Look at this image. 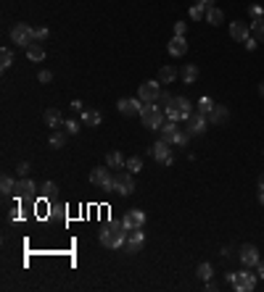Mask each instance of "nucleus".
Wrapping results in <instances>:
<instances>
[{
    "label": "nucleus",
    "instance_id": "35",
    "mask_svg": "<svg viewBox=\"0 0 264 292\" xmlns=\"http://www.w3.org/2000/svg\"><path fill=\"white\" fill-rule=\"evenodd\" d=\"M190 137H193V134H190L188 129H185V132L180 129V134H177V139H175V145H177V148H185V145L190 142Z\"/></svg>",
    "mask_w": 264,
    "mask_h": 292
},
{
    "label": "nucleus",
    "instance_id": "47",
    "mask_svg": "<svg viewBox=\"0 0 264 292\" xmlns=\"http://www.w3.org/2000/svg\"><path fill=\"white\" fill-rule=\"evenodd\" d=\"M220 255H222V258H230V255H233V248H222Z\"/></svg>",
    "mask_w": 264,
    "mask_h": 292
},
{
    "label": "nucleus",
    "instance_id": "51",
    "mask_svg": "<svg viewBox=\"0 0 264 292\" xmlns=\"http://www.w3.org/2000/svg\"><path fill=\"white\" fill-rule=\"evenodd\" d=\"M259 187H264V174H261V177H259Z\"/></svg>",
    "mask_w": 264,
    "mask_h": 292
},
{
    "label": "nucleus",
    "instance_id": "38",
    "mask_svg": "<svg viewBox=\"0 0 264 292\" xmlns=\"http://www.w3.org/2000/svg\"><path fill=\"white\" fill-rule=\"evenodd\" d=\"M248 16H251V21H254V19H261V16H264V8H261V6H251V8H248Z\"/></svg>",
    "mask_w": 264,
    "mask_h": 292
},
{
    "label": "nucleus",
    "instance_id": "30",
    "mask_svg": "<svg viewBox=\"0 0 264 292\" xmlns=\"http://www.w3.org/2000/svg\"><path fill=\"white\" fill-rule=\"evenodd\" d=\"M214 106H217V103H214L212 98H206V95H203V98L198 100V106H196V111H198V113H203V116H209Z\"/></svg>",
    "mask_w": 264,
    "mask_h": 292
},
{
    "label": "nucleus",
    "instance_id": "1",
    "mask_svg": "<svg viewBox=\"0 0 264 292\" xmlns=\"http://www.w3.org/2000/svg\"><path fill=\"white\" fill-rule=\"evenodd\" d=\"M127 242V229L122 227V221H111V224L100 227V245H106L111 250H119L124 248Z\"/></svg>",
    "mask_w": 264,
    "mask_h": 292
},
{
    "label": "nucleus",
    "instance_id": "39",
    "mask_svg": "<svg viewBox=\"0 0 264 292\" xmlns=\"http://www.w3.org/2000/svg\"><path fill=\"white\" fill-rule=\"evenodd\" d=\"M64 132L66 134H77L79 132V124L77 121H64Z\"/></svg>",
    "mask_w": 264,
    "mask_h": 292
},
{
    "label": "nucleus",
    "instance_id": "42",
    "mask_svg": "<svg viewBox=\"0 0 264 292\" xmlns=\"http://www.w3.org/2000/svg\"><path fill=\"white\" fill-rule=\"evenodd\" d=\"M34 34H37V40H48V37H50L48 27H37V29H34Z\"/></svg>",
    "mask_w": 264,
    "mask_h": 292
},
{
    "label": "nucleus",
    "instance_id": "37",
    "mask_svg": "<svg viewBox=\"0 0 264 292\" xmlns=\"http://www.w3.org/2000/svg\"><path fill=\"white\" fill-rule=\"evenodd\" d=\"M40 190H42V195H45V197H50V195L56 192V182H50V179H48V182H42Z\"/></svg>",
    "mask_w": 264,
    "mask_h": 292
},
{
    "label": "nucleus",
    "instance_id": "20",
    "mask_svg": "<svg viewBox=\"0 0 264 292\" xmlns=\"http://www.w3.org/2000/svg\"><path fill=\"white\" fill-rule=\"evenodd\" d=\"M42 119H45V124H48V126H53V129L64 126V113L59 108H48V111L42 113Z\"/></svg>",
    "mask_w": 264,
    "mask_h": 292
},
{
    "label": "nucleus",
    "instance_id": "14",
    "mask_svg": "<svg viewBox=\"0 0 264 292\" xmlns=\"http://www.w3.org/2000/svg\"><path fill=\"white\" fill-rule=\"evenodd\" d=\"M240 263H243L246 268H256V263L261 261L259 258V250H256V245H243V248H240Z\"/></svg>",
    "mask_w": 264,
    "mask_h": 292
},
{
    "label": "nucleus",
    "instance_id": "2",
    "mask_svg": "<svg viewBox=\"0 0 264 292\" xmlns=\"http://www.w3.org/2000/svg\"><path fill=\"white\" fill-rule=\"evenodd\" d=\"M167 119L172 121H188V116L193 113V106H190V100L188 98H172V103L167 106Z\"/></svg>",
    "mask_w": 264,
    "mask_h": 292
},
{
    "label": "nucleus",
    "instance_id": "24",
    "mask_svg": "<svg viewBox=\"0 0 264 292\" xmlns=\"http://www.w3.org/2000/svg\"><path fill=\"white\" fill-rule=\"evenodd\" d=\"M27 58H29V61H34V63H40L42 58H45V48H42L40 42L29 45V48H27Z\"/></svg>",
    "mask_w": 264,
    "mask_h": 292
},
{
    "label": "nucleus",
    "instance_id": "29",
    "mask_svg": "<svg viewBox=\"0 0 264 292\" xmlns=\"http://www.w3.org/2000/svg\"><path fill=\"white\" fill-rule=\"evenodd\" d=\"M196 274H198V279H203V282H209V279L214 276V266H212V263H198Z\"/></svg>",
    "mask_w": 264,
    "mask_h": 292
},
{
    "label": "nucleus",
    "instance_id": "3",
    "mask_svg": "<svg viewBox=\"0 0 264 292\" xmlns=\"http://www.w3.org/2000/svg\"><path fill=\"white\" fill-rule=\"evenodd\" d=\"M140 119H143V126H148V129H162L164 126V111L159 108L156 103H143Z\"/></svg>",
    "mask_w": 264,
    "mask_h": 292
},
{
    "label": "nucleus",
    "instance_id": "23",
    "mask_svg": "<svg viewBox=\"0 0 264 292\" xmlns=\"http://www.w3.org/2000/svg\"><path fill=\"white\" fill-rule=\"evenodd\" d=\"M206 21H209L212 27H220L222 21H225V14H222L220 8H214V6H212V8H206Z\"/></svg>",
    "mask_w": 264,
    "mask_h": 292
},
{
    "label": "nucleus",
    "instance_id": "31",
    "mask_svg": "<svg viewBox=\"0 0 264 292\" xmlns=\"http://www.w3.org/2000/svg\"><path fill=\"white\" fill-rule=\"evenodd\" d=\"M11 63H14V50L3 48V50H0V68L6 71V68H11Z\"/></svg>",
    "mask_w": 264,
    "mask_h": 292
},
{
    "label": "nucleus",
    "instance_id": "17",
    "mask_svg": "<svg viewBox=\"0 0 264 292\" xmlns=\"http://www.w3.org/2000/svg\"><path fill=\"white\" fill-rule=\"evenodd\" d=\"M206 119H209L212 126H220V124H225L227 119H230V111H227V106H220V103H217V106L212 108V113L206 116Z\"/></svg>",
    "mask_w": 264,
    "mask_h": 292
},
{
    "label": "nucleus",
    "instance_id": "22",
    "mask_svg": "<svg viewBox=\"0 0 264 292\" xmlns=\"http://www.w3.org/2000/svg\"><path fill=\"white\" fill-rule=\"evenodd\" d=\"M198 66L196 63H185V66H182V71H180V77H182V82H185V85H193V82H196L198 79Z\"/></svg>",
    "mask_w": 264,
    "mask_h": 292
},
{
    "label": "nucleus",
    "instance_id": "18",
    "mask_svg": "<svg viewBox=\"0 0 264 292\" xmlns=\"http://www.w3.org/2000/svg\"><path fill=\"white\" fill-rule=\"evenodd\" d=\"M177 134H180V126H177V121L167 119V121H164V126H162V139H164V142H169V145H175Z\"/></svg>",
    "mask_w": 264,
    "mask_h": 292
},
{
    "label": "nucleus",
    "instance_id": "9",
    "mask_svg": "<svg viewBox=\"0 0 264 292\" xmlns=\"http://www.w3.org/2000/svg\"><path fill=\"white\" fill-rule=\"evenodd\" d=\"M151 156H153L159 163H164V166H172V161H175V156H172V145L164 142V139H159V142L151 148Z\"/></svg>",
    "mask_w": 264,
    "mask_h": 292
},
{
    "label": "nucleus",
    "instance_id": "10",
    "mask_svg": "<svg viewBox=\"0 0 264 292\" xmlns=\"http://www.w3.org/2000/svg\"><path fill=\"white\" fill-rule=\"evenodd\" d=\"M143 224H145V213L140 211V208H132V211H127V213H124V218H122V227L127 229V232L143 229Z\"/></svg>",
    "mask_w": 264,
    "mask_h": 292
},
{
    "label": "nucleus",
    "instance_id": "21",
    "mask_svg": "<svg viewBox=\"0 0 264 292\" xmlns=\"http://www.w3.org/2000/svg\"><path fill=\"white\" fill-rule=\"evenodd\" d=\"M177 77H180V71L175 66H162V68H159V82H162V85H172Z\"/></svg>",
    "mask_w": 264,
    "mask_h": 292
},
{
    "label": "nucleus",
    "instance_id": "41",
    "mask_svg": "<svg viewBox=\"0 0 264 292\" xmlns=\"http://www.w3.org/2000/svg\"><path fill=\"white\" fill-rule=\"evenodd\" d=\"M37 79H40V82H42V85H48V82H50V79H53V71H48V68H42V71H40V74H37Z\"/></svg>",
    "mask_w": 264,
    "mask_h": 292
},
{
    "label": "nucleus",
    "instance_id": "45",
    "mask_svg": "<svg viewBox=\"0 0 264 292\" xmlns=\"http://www.w3.org/2000/svg\"><path fill=\"white\" fill-rule=\"evenodd\" d=\"M69 108H72L74 113H82L85 108H82V103H79V100H72V106H69Z\"/></svg>",
    "mask_w": 264,
    "mask_h": 292
},
{
    "label": "nucleus",
    "instance_id": "12",
    "mask_svg": "<svg viewBox=\"0 0 264 292\" xmlns=\"http://www.w3.org/2000/svg\"><path fill=\"white\" fill-rule=\"evenodd\" d=\"M185 126H188V132H190V134H203V132H206V126H209V119H206L203 113L193 111V113L188 116Z\"/></svg>",
    "mask_w": 264,
    "mask_h": 292
},
{
    "label": "nucleus",
    "instance_id": "50",
    "mask_svg": "<svg viewBox=\"0 0 264 292\" xmlns=\"http://www.w3.org/2000/svg\"><path fill=\"white\" fill-rule=\"evenodd\" d=\"M259 95L264 98V82H261V85H259Z\"/></svg>",
    "mask_w": 264,
    "mask_h": 292
},
{
    "label": "nucleus",
    "instance_id": "46",
    "mask_svg": "<svg viewBox=\"0 0 264 292\" xmlns=\"http://www.w3.org/2000/svg\"><path fill=\"white\" fill-rule=\"evenodd\" d=\"M256 276H261V279H264V261H259V263H256Z\"/></svg>",
    "mask_w": 264,
    "mask_h": 292
},
{
    "label": "nucleus",
    "instance_id": "11",
    "mask_svg": "<svg viewBox=\"0 0 264 292\" xmlns=\"http://www.w3.org/2000/svg\"><path fill=\"white\" fill-rule=\"evenodd\" d=\"M117 108H119L122 116H140L143 100H140V98H122V100L117 103Z\"/></svg>",
    "mask_w": 264,
    "mask_h": 292
},
{
    "label": "nucleus",
    "instance_id": "27",
    "mask_svg": "<svg viewBox=\"0 0 264 292\" xmlns=\"http://www.w3.org/2000/svg\"><path fill=\"white\" fill-rule=\"evenodd\" d=\"M251 34H254V37H256L259 42H264V16L251 21Z\"/></svg>",
    "mask_w": 264,
    "mask_h": 292
},
{
    "label": "nucleus",
    "instance_id": "34",
    "mask_svg": "<svg viewBox=\"0 0 264 292\" xmlns=\"http://www.w3.org/2000/svg\"><path fill=\"white\" fill-rule=\"evenodd\" d=\"M190 19H193V21H198V19H206V8H203L201 3H196V6L190 8Z\"/></svg>",
    "mask_w": 264,
    "mask_h": 292
},
{
    "label": "nucleus",
    "instance_id": "8",
    "mask_svg": "<svg viewBox=\"0 0 264 292\" xmlns=\"http://www.w3.org/2000/svg\"><path fill=\"white\" fill-rule=\"evenodd\" d=\"M159 95H162V82L159 79H151V82H143L140 90H137V98L143 103H156Z\"/></svg>",
    "mask_w": 264,
    "mask_h": 292
},
{
    "label": "nucleus",
    "instance_id": "28",
    "mask_svg": "<svg viewBox=\"0 0 264 292\" xmlns=\"http://www.w3.org/2000/svg\"><path fill=\"white\" fill-rule=\"evenodd\" d=\"M124 169H127V171H132V174H140V171H143V158H140V156H132V158H127V163H124Z\"/></svg>",
    "mask_w": 264,
    "mask_h": 292
},
{
    "label": "nucleus",
    "instance_id": "6",
    "mask_svg": "<svg viewBox=\"0 0 264 292\" xmlns=\"http://www.w3.org/2000/svg\"><path fill=\"white\" fill-rule=\"evenodd\" d=\"M90 182L95 187H100V190H106V192H114V177H111L109 166H98V169L90 171Z\"/></svg>",
    "mask_w": 264,
    "mask_h": 292
},
{
    "label": "nucleus",
    "instance_id": "15",
    "mask_svg": "<svg viewBox=\"0 0 264 292\" xmlns=\"http://www.w3.org/2000/svg\"><path fill=\"white\" fill-rule=\"evenodd\" d=\"M230 37L235 42H246V37H251V27L246 21H233L230 24Z\"/></svg>",
    "mask_w": 264,
    "mask_h": 292
},
{
    "label": "nucleus",
    "instance_id": "7",
    "mask_svg": "<svg viewBox=\"0 0 264 292\" xmlns=\"http://www.w3.org/2000/svg\"><path fill=\"white\" fill-rule=\"evenodd\" d=\"M256 287V274H251V268H243V271L233 274V289L238 292H251Z\"/></svg>",
    "mask_w": 264,
    "mask_h": 292
},
{
    "label": "nucleus",
    "instance_id": "48",
    "mask_svg": "<svg viewBox=\"0 0 264 292\" xmlns=\"http://www.w3.org/2000/svg\"><path fill=\"white\" fill-rule=\"evenodd\" d=\"M198 3H201L203 8H212V6H214V0H198Z\"/></svg>",
    "mask_w": 264,
    "mask_h": 292
},
{
    "label": "nucleus",
    "instance_id": "19",
    "mask_svg": "<svg viewBox=\"0 0 264 292\" xmlns=\"http://www.w3.org/2000/svg\"><path fill=\"white\" fill-rule=\"evenodd\" d=\"M34 190H37V187H34V182L32 179H27V177H21L19 182H16V197H24V200H27V197H32L34 195Z\"/></svg>",
    "mask_w": 264,
    "mask_h": 292
},
{
    "label": "nucleus",
    "instance_id": "44",
    "mask_svg": "<svg viewBox=\"0 0 264 292\" xmlns=\"http://www.w3.org/2000/svg\"><path fill=\"white\" fill-rule=\"evenodd\" d=\"M16 171H19V177H27V174H29V163H27V161H21Z\"/></svg>",
    "mask_w": 264,
    "mask_h": 292
},
{
    "label": "nucleus",
    "instance_id": "25",
    "mask_svg": "<svg viewBox=\"0 0 264 292\" xmlns=\"http://www.w3.org/2000/svg\"><path fill=\"white\" fill-rule=\"evenodd\" d=\"M124 163H127V161L122 158L119 150H111V153L106 156V166H109V169H124Z\"/></svg>",
    "mask_w": 264,
    "mask_h": 292
},
{
    "label": "nucleus",
    "instance_id": "49",
    "mask_svg": "<svg viewBox=\"0 0 264 292\" xmlns=\"http://www.w3.org/2000/svg\"><path fill=\"white\" fill-rule=\"evenodd\" d=\"M259 203L264 205V187H259Z\"/></svg>",
    "mask_w": 264,
    "mask_h": 292
},
{
    "label": "nucleus",
    "instance_id": "43",
    "mask_svg": "<svg viewBox=\"0 0 264 292\" xmlns=\"http://www.w3.org/2000/svg\"><path fill=\"white\" fill-rule=\"evenodd\" d=\"M185 21H177V24H175V34H177V37H185Z\"/></svg>",
    "mask_w": 264,
    "mask_h": 292
},
{
    "label": "nucleus",
    "instance_id": "40",
    "mask_svg": "<svg viewBox=\"0 0 264 292\" xmlns=\"http://www.w3.org/2000/svg\"><path fill=\"white\" fill-rule=\"evenodd\" d=\"M243 45H246V50L251 53V50H256V45H259V40L254 37V34H251V37H246V42H243Z\"/></svg>",
    "mask_w": 264,
    "mask_h": 292
},
{
    "label": "nucleus",
    "instance_id": "4",
    "mask_svg": "<svg viewBox=\"0 0 264 292\" xmlns=\"http://www.w3.org/2000/svg\"><path fill=\"white\" fill-rule=\"evenodd\" d=\"M114 192L117 195H132L135 192V174L127 171V169H119L117 174H114Z\"/></svg>",
    "mask_w": 264,
    "mask_h": 292
},
{
    "label": "nucleus",
    "instance_id": "16",
    "mask_svg": "<svg viewBox=\"0 0 264 292\" xmlns=\"http://www.w3.org/2000/svg\"><path fill=\"white\" fill-rule=\"evenodd\" d=\"M167 50H169V55H172V58H182V55L188 53V42H185V37H177V34H175V37L169 40Z\"/></svg>",
    "mask_w": 264,
    "mask_h": 292
},
{
    "label": "nucleus",
    "instance_id": "33",
    "mask_svg": "<svg viewBox=\"0 0 264 292\" xmlns=\"http://www.w3.org/2000/svg\"><path fill=\"white\" fill-rule=\"evenodd\" d=\"M50 145H53V148H64V145H66V132L56 129V132L50 134Z\"/></svg>",
    "mask_w": 264,
    "mask_h": 292
},
{
    "label": "nucleus",
    "instance_id": "36",
    "mask_svg": "<svg viewBox=\"0 0 264 292\" xmlns=\"http://www.w3.org/2000/svg\"><path fill=\"white\" fill-rule=\"evenodd\" d=\"M172 98H175V95H169V92H162V95H159V100H156V106L162 108V111H167V106L172 103Z\"/></svg>",
    "mask_w": 264,
    "mask_h": 292
},
{
    "label": "nucleus",
    "instance_id": "13",
    "mask_svg": "<svg viewBox=\"0 0 264 292\" xmlns=\"http://www.w3.org/2000/svg\"><path fill=\"white\" fill-rule=\"evenodd\" d=\"M145 245V235H143V229H132V232H127V242H124V253H137Z\"/></svg>",
    "mask_w": 264,
    "mask_h": 292
},
{
    "label": "nucleus",
    "instance_id": "26",
    "mask_svg": "<svg viewBox=\"0 0 264 292\" xmlns=\"http://www.w3.org/2000/svg\"><path fill=\"white\" fill-rule=\"evenodd\" d=\"M82 121H85V126H98L100 124V113L93 111V108H85L82 111Z\"/></svg>",
    "mask_w": 264,
    "mask_h": 292
},
{
    "label": "nucleus",
    "instance_id": "32",
    "mask_svg": "<svg viewBox=\"0 0 264 292\" xmlns=\"http://www.w3.org/2000/svg\"><path fill=\"white\" fill-rule=\"evenodd\" d=\"M14 190H16V182H14V179H11L8 174H6V177L0 179V192H3V195H11Z\"/></svg>",
    "mask_w": 264,
    "mask_h": 292
},
{
    "label": "nucleus",
    "instance_id": "5",
    "mask_svg": "<svg viewBox=\"0 0 264 292\" xmlns=\"http://www.w3.org/2000/svg\"><path fill=\"white\" fill-rule=\"evenodd\" d=\"M11 40H14L19 48H29V45L37 42V34H34V29L29 24H16L11 29Z\"/></svg>",
    "mask_w": 264,
    "mask_h": 292
}]
</instances>
